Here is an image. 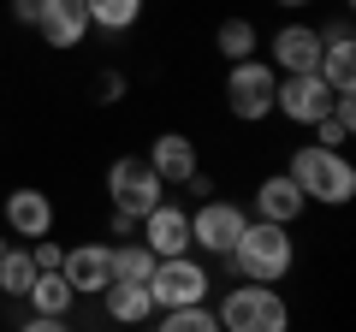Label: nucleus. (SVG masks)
<instances>
[{
  "label": "nucleus",
  "mask_w": 356,
  "mask_h": 332,
  "mask_svg": "<svg viewBox=\"0 0 356 332\" xmlns=\"http://www.w3.org/2000/svg\"><path fill=\"white\" fill-rule=\"evenodd\" d=\"M232 273H238L243 285H280L285 273L297 267V238L291 226H267V219H250L243 226V238L232 243Z\"/></svg>",
  "instance_id": "obj_1"
},
{
  "label": "nucleus",
  "mask_w": 356,
  "mask_h": 332,
  "mask_svg": "<svg viewBox=\"0 0 356 332\" xmlns=\"http://www.w3.org/2000/svg\"><path fill=\"white\" fill-rule=\"evenodd\" d=\"M285 179L303 190V202H321V208H344L356 196V166L344 154H332V149H315V142H303L291 154Z\"/></svg>",
  "instance_id": "obj_2"
},
{
  "label": "nucleus",
  "mask_w": 356,
  "mask_h": 332,
  "mask_svg": "<svg viewBox=\"0 0 356 332\" xmlns=\"http://www.w3.org/2000/svg\"><path fill=\"white\" fill-rule=\"evenodd\" d=\"M220 332H291V303L273 285H232L214 303Z\"/></svg>",
  "instance_id": "obj_3"
},
{
  "label": "nucleus",
  "mask_w": 356,
  "mask_h": 332,
  "mask_svg": "<svg viewBox=\"0 0 356 332\" xmlns=\"http://www.w3.org/2000/svg\"><path fill=\"white\" fill-rule=\"evenodd\" d=\"M208 291H214V279H208V267L196 256H172V261H154L149 273V303L161 308H202Z\"/></svg>",
  "instance_id": "obj_4"
},
{
  "label": "nucleus",
  "mask_w": 356,
  "mask_h": 332,
  "mask_svg": "<svg viewBox=\"0 0 356 332\" xmlns=\"http://www.w3.org/2000/svg\"><path fill=\"white\" fill-rule=\"evenodd\" d=\"M273 90H280V77H273L267 60H238L226 72V107H232V119H243V125L273 119Z\"/></svg>",
  "instance_id": "obj_5"
},
{
  "label": "nucleus",
  "mask_w": 356,
  "mask_h": 332,
  "mask_svg": "<svg viewBox=\"0 0 356 332\" xmlns=\"http://www.w3.org/2000/svg\"><path fill=\"white\" fill-rule=\"evenodd\" d=\"M107 196H113L119 214L143 219V214H154V208L166 202V184L149 172V160H143V154H119V160L107 166Z\"/></svg>",
  "instance_id": "obj_6"
},
{
  "label": "nucleus",
  "mask_w": 356,
  "mask_h": 332,
  "mask_svg": "<svg viewBox=\"0 0 356 332\" xmlns=\"http://www.w3.org/2000/svg\"><path fill=\"white\" fill-rule=\"evenodd\" d=\"M243 226H250V214H243L238 202H226V196H208V202L191 214V249H208V256L226 261V256H232V243L243 238Z\"/></svg>",
  "instance_id": "obj_7"
},
{
  "label": "nucleus",
  "mask_w": 356,
  "mask_h": 332,
  "mask_svg": "<svg viewBox=\"0 0 356 332\" xmlns=\"http://www.w3.org/2000/svg\"><path fill=\"white\" fill-rule=\"evenodd\" d=\"M273 113H285L291 125H321L332 113V90L321 72H303V77H280L273 90Z\"/></svg>",
  "instance_id": "obj_8"
},
{
  "label": "nucleus",
  "mask_w": 356,
  "mask_h": 332,
  "mask_svg": "<svg viewBox=\"0 0 356 332\" xmlns=\"http://www.w3.org/2000/svg\"><path fill=\"white\" fill-rule=\"evenodd\" d=\"M143 160H149V172L166 184V190H184V184L202 172V160H196V142L184 137V131H161V137L149 142V154H143Z\"/></svg>",
  "instance_id": "obj_9"
},
{
  "label": "nucleus",
  "mask_w": 356,
  "mask_h": 332,
  "mask_svg": "<svg viewBox=\"0 0 356 332\" xmlns=\"http://www.w3.org/2000/svg\"><path fill=\"white\" fill-rule=\"evenodd\" d=\"M143 249L154 261H172V256H191V214L178 202H161L154 214H143Z\"/></svg>",
  "instance_id": "obj_10"
},
{
  "label": "nucleus",
  "mask_w": 356,
  "mask_h": 332,
  "mask_svg": "<svg viewBox=\"0 0 356 332\" xmlns=\"http://www.w3.org/2000/svg\"><path fill=\"white\" fill-rule=\"evenodd\" d=\"M113 249L107 243H77V249H65V261H60V279L72 285L77 297H102L107 285H113Z\"/></svg>",
  "instance_id": "obj_11"
},
{
  "label": "nucleus",
  "mask_w": 356,
  "mask_h": 332,
  "mask_svg": "<svg viewBox=\"0 0 356 332\" xmlns=\"http://www.w3.org/2000/svg\"><path fill=\"white\" fill-rule=\"evenodd\" d=\"M321 30L315 24H285L273 30V72L280 77H303V72H321Z\"/></svg>",
  "instance_id": "obj_12"
},
{
  "label": "nucleus",
  "mask_w": 356,
  "mask_h": 332,
  "mask_svg": "<svg viewBox=\"0 0 356 332\" xmlns=\"http://www.w3.org/2000/svg\"><path fill=\"white\" fill-rule=\"evenodd\" d=\"M36 36L48 42V48H83V36H89V13H83V0H42V13H36Z\"/></svg>",
  "instance_id": "obj_13"
},
{
  "label": "nucleus",
  "mask_w": 356,
  "mask_h": 332,
  "mask_svg": "<svg viewBox=\"0 0 356 332\" xmlns=\"http://www.w3.org/2000/svg\"><path fill=\"white\" fill-rule=\"evenodd\" d=\"M303 190H297L285 172H267L261 184H255V219H267V226H297L303 219Z\"/></svg>",
  "instance_id": "obj_14"
},
{
  "label": "nucleus",
  "mask_w": 356,
  "mask_h": 332,
  "mask_svg": "<svg viewBox=\"0 0 356 332\" xmlns=\"http://www.w3.org/2000/svg\"><path fill=\"white\" fill-rule=\"evenodd\" d=\"M6 231L13 238H48L54 231V202L48 190H6Z\"/></svg>",
  "instance_id": "obj_15"
},
{
  "label": "nucleus",
  "mask_w": 356,
  "mask_h": 332,
  "mask_svg": "<svg viewBox=\"0 0 356 332\" xmlns=\"http://www.w3.org/2000/svg\"><path fill=\"white\" fill-rule=\"evenodd\" d=\"M24 303L36 308V315H48V320H65V315L77 308V291L60 279V273H36V279H30V291H24Z\"/></svg>",
  "instance_id": "obj_16"
},
{
  "label": "nucleus",
  "mask_w": 356,
  "mask_h": 332,
  "mask_svg": "<svg viewBox=\"0 0 356 332\" xmlns=\"http://www.w3.org/2000/svg\"><path fill=\"white\" fill-rule=\"evenodd\" d=\"M102 303H107V320H119V326H143V320L154 315L149 285H107Z\"/></svg>",
  "instance_id": "obj_17"
},
{
  "label": "nucleus",
  "mask_w": 356,
  "mask_h": 332,
  "mask_svg": "<svg viewBox=\"0 0 356 332\" xmlns=\"http://www.w3.org/2000/svg\"><path fill=\"white\" fill-rule=\"evenodd\" d=\"M309 131H315V149L344 154V142H350V131H356V95H332V113L321 119V125H309Z\"/></svg>",
  "instance_id": "obj_18"
},
{
  "label": "nucleus",
  "mask_w": 356,
  "mask_h": 332,
  "mask_svg": "<svg viewBox=\"0 0 356 332\" xmlns=\"http://www.w3.org/2000/svg\"><path fill=\"white\" fill-rule=\"evenodd\" d=\"M83 13H89V30H131L143 18V0H83Z\"/></svg>",
  "instance_id": "obj_19"
},
{
  "label": "nucleus",
  "mask_w": 356,
  "mask_h": 332,
  "mask_svg": "<svg viewBox=\"0 0 356 332\" xmlns=\"http://www.w3.org/2000/svg\"><path fill=\"white\" fill-rule=\"evenodd\" d=\"M321 77H327L332 95H356V53H350V42H332V48L321 53Z\"/></svg>",
  "instance_id": "obj_20"
},
{
  "label": "nucleus",
  "mask_w": 356,
  "mask_h": 332,
  "mask_svg": "<svg viewBox=\"0 0 356 332\" xmlns=\"http://www.w3.org/2000/svg\"><path fill=\"white\" fill-rule=\"evenodd\" d=\"M107 261H113V285H149V273H154V256L143 249L137 238H131V243H119V249H113Z\"/></svg>",
  "instance_id": "obj_21"
},
{
  "label": "nucleus",
  "mask_w": 356,
  "mask_h": 332,
  "mask_svg": "<svg viewBox=\"0 0 356 332\" xmlns=\"http://www.w3.org/2000/svg\"><path fill=\"white\" fill-rule=\"evenodd\" d=\"M255 42H261V36H255V24H250V18H226V24L214 30V48L226 53L232 65H238V60H255Z\"/></svg>",
  "instance_id": "obj_22"
},
{
  "label": "nucleus",
  "mask_w": 356,
  "mask_h": 332,
  "mask_svg": "<svg viewBox=\"0 0 356 332\" xmlns=\"http://www.w3.org/2000/svg\"><path fill=\"white\" fill-rule=\"evenodd\" d=\"M30 279H36V261H30V249H6V256H0V297H24Z\"/></svg>",
  "instance_id": "obj_23"
},
{
  "label": "nucleus",
  "mask_w": 356,
  "mask_h": 332,
  "mask_svg": "<svg viewBox=\"0 0 356 332\" xmlns=\"http://www.w3.org/2000/svg\"><path fill=\"white\" fill-rule=\"evenodd\" d=\"M154 332H220V320H214V308H166L161 315V326Z\"/></svg>",
  "instance_id": "obj_24"
},
{
  "label": "nucleus",
  "mask_w": 356,
  "mask_h": 332,
  "mask_svg": "<svg viewBox=\"0 0 356 332\" xmlns=\"http://www.w3.org/2000/svg\"><path fill=\"white\" fill-rule=\"evenodd\" d=\"M125 90H131V77L119 72V65H107V72L95 77V101H107V107H113V101H125Z\"/></svg>",
  "instance_id": "obj_25"
},
{
  "label": "nucleus",
  "mask_w": 356,
  "mask_h": 332,
  "mask_svg": "<svg viewBox=\"0 0 356 332\" xmlns=\"http://www.w3.org/2000/svg\"><path fill=\"white\" fill-rule=\"evenodd\" d=\"M30 261H36V273H60V261H65V249L54 238H36L30 243Z\"/></svg>",
  "instance_id": "obj_26"
},
{
  "label": "nucleus",
  "mask_w": 356,
  "mask_h": 332,
  "mask_svg": "<svg viewBox=\"0 0 356 332\" xmlns=\"http://www.w3.org/2000/svg\"><path fill=\"white\" fill-rule=\"evenodd\" d=\"M137 226H143V219H131V214H119V208H113V214H107V231H113L119 243H131V231H137Z\"/></svg>",
  "instance_id": "obj_27"
},
{
  "label": "nucleus",
  "mask_w": 356,
  "mask_h": 332,
  "mask_svg": "<svg viewBox=\"0 0 356 332\" xmlns=\"http://www.w3.org/2000/svg\"><path fill=\"white\" fill-rule=\"evenodd\" d=\"M18 332H72V320H48V315H30Z\"/></svg>",
  "instance_id": "obj_28"
},
{
  "label": "nucleus",
  "mask_w": 356,
  "mask_h": 332,
  "mask_svg": "<svg viewBox=\"0 0 356 332\" xmlns=\"http://www.w3.org/2000/svg\"><path fill=\"white\" fill-rule=\"evenodd\" d=\"M332 42H350V18H332V24L321 30V48H332Z\"/></svg>",
  "instance_id": "obj_29"
},
{
  "label": "nucleus",
  "mask_w": 356,
  "mask_h": 332,
  "mask_svg": "<svg viewBox=\"0 0 356 332\" xmlns=\"http://www.w3.org/2000/svg\"><path fill=\"white\" fill-rule=\"evenodd\" d=\"M36 13H42V0H13V18H18V24H36Z\"/></svg>",
  "instance_id": "obj_30"
},
{
  "label": "nucleus",
  "mask_w": 356,
  "mask_h": 332,
  "mask_svg": "<svg viewBox=\"0 0 356 332\" xmlns=\"http://www.w3.org/2000/svg\"><path fill=\"white\" fill-rule=\"evenodd\" d=\"M184 190H191V196H196V202H208V196H214V179H208V172H196V179H191V184H184Z\"/></svg>",
  "instance_id": "obj_31"
},
{
  "label": "nucleus",
  "mask_w": 356,
  "mask_h": 332,
  "mask_svg": "<svg viewBox=\"0 0 356 332\" xmlns=\"http://www.w3.org/2000/svg\"><path fill=\"white\" fill-rule=\"evenodd\" d=\"M273 6H285V13H303V6H309V0H273Z\"/></svg>",
  "instance_id": "obj_32"
},
{
  "label": "nucleus",
  "mask_w": 356,
  "mask_h": 332,
  "mask_svg": "<svg viewBox=\"0 0 356 332\" xmlns=\"http://www.w3.org/2000/svg\"><path fill=\"white\" fill-rule=\"evenodd\" d=\"M6 249H13V243H6V238H0V256H6Z\"/></svg>",
  "instance_id": "obj_33"
}]
</instances>
